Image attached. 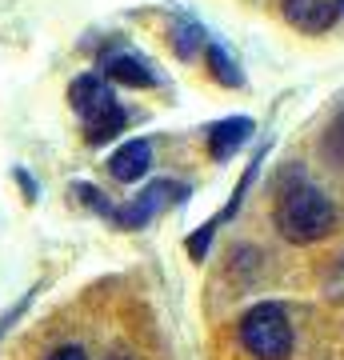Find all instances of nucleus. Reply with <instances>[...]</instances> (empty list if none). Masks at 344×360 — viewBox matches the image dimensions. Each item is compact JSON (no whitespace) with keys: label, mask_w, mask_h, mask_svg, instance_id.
Instances as JSON below:
<instances>
[{"label":"nucleus","mask_w":344,"mask_h":360,"mask_svg":"<svg viewBox=\"0 0 344 360\" xmlns=\"http://www.w3.org/2000/svg\"><path fill=\"white\" fill-rule=\"evenodd\" d=\"M332 224H336V208L332 200L320 188L312 184H296L288 193L281 196V205H276V229H281L284 240H293V245H312L320 236H329Z\"/></svg>","instance_id":"nucleus-1"},{"label":"nucleus","mask_w":344,"mask_h":360,"mask_svg":"<svg viewBox=\"0 0 344 360\" xmlns=\"http://www.w3.org/2000/svg\"><path fill=\"white\" fill-rule=\"evenodd\" d=\"M241 345L253 360H288L293 324L281 304H256L241 316Z\"/></svg>","instance_id":"nucleus-2"},{"label":"nucleus","mask_w":344,"mask_h":360,"mask_svg":"<svg viewBox=\"0 0 344 360\" xmlns=\"http://www.w3.org/2000/svg\"><path fill=\"white\" fill-rule=\"evenodd\" d=\"M177 196H189V188H184V184H172V180H156V184H148L136 200H128L125 208H113L108 220H116L120 229H141V224H148L160 208H168V200H177Z\"/></svg>","instance_id":"nucleus-3"},{"label":"nucleus","mask_w":344,"mask_h":360,"mask_svg":"<svg viewBox=\"0 0 344 360\" xmlns=\"http://www.w3.org/2000/svg\"><path fill=\"white\" fill-rule=\"evenodd\" d=\"M281 8L293 28H300L308 37H320L340 20L344 0H281Z\"/></svg>","instance_id":"nucleus-4"},{"label":"nucleus","mask_w":344,"mask_h":360,"mask_svg":"<svg viewBox=\"0 0 344 360\" xmlns=\"http://www.w3.org/2000/svg\"><path fill=\"white\" fill-rule=\"evenodd\" d=\"M125 120H128V116H125V104L116 101L113 92H108L101 104H92L89 112L80 116V124H84V141H89V144L113 141V136H120Z\"/></svg>","instance_id":"nucleus-5"},{"label":"nucleus","mask_w":344,"mask_h":360,"mask_svg":"<svg viewBox=\"0 0 344 360\" xmlns=\"http://www.w3.org/2000/svg\"><path fill=\"white\" fill-rule=\"evenodd\" d=\"M148 165H153V144L148 141H128L108 156V172H113L116 180H125V184L141 180L144 172H148Z\"/></svg>","instance_id":"nucleus-6"},{"label":"nucleus","mask_w":344,"mask_h":360,"mask_svg":"<svg viewBox=\"0 0 344 360\" xmlns=\"http://www.w3.org/2000/svg\"><path fill=\"white\" fill-rule=\"evenodd\" d=\"M248 136H253V120L248 116H229V120L208 129V153H212V160H229Z\"/></svg>","instance_id":"nucleus-7"},{"label":"nucleus","mask_w":344,"mask_h":360,"mask_svg":"<svg viewBox=\"0 0 344 360\" xmlns=\"http://www.w3.org/2000/svg\"><path fill=\"white\" fill-rule=\"evenodd\" d=\"M104 72H108V80H116V84H128V89H153V84H156L153 65H148V60H141V56H128V52H116V56H108Z\"/></svg>","instance_id":"nucleus-8"},{"label":"nucleus","mask_w":344,"mask_h":360,"mask_svg":"<svg viewBox=\"0 0 344 360\" xmlns=\"http://www.w3.org/2000/svg\"><path fill=\"white\" fill-rule=\"evenodd\" d=\"M104 96H108V84H104V77H96V72L77 77L72 80V89H68V104H72V112L77 116H84L92 104H101Z\"/></svg>","instance_id":"nucleus-9"},{"label":"nucleus","mask_w":344,"mask_h":360,"mask_svg":"<svg viewBox=\"0 0 344 360\" xmlns=\"http://www.w3.org/2000/svg\"><path fill=\"white\" fill-rule=\"evenodd\" d=\"M208 68H212V77H217L224 89H241V84H244L241 68H236L229 56H224V49H220L217 40H208Z\"/></svg>","instance_id":"nucleus-10"},{"label":"nucleus","mask_w":344,"mask_h":360,"mask_svg":"<svg viewBox=\"0 0 344 360\" xmlns=\"http://www.w3.org/2000/svg\"><path fill=\"white\" fill-rule=\"evenodd\" d=\"M200 37H204V32H200L196 25H180V32H177L172 40H177V52L184 56V60H189L192 52H196V40H200Z\"/></svg>","instance_id":"nucleus-11"},{"label":"nucleus","mask_w":344,"mask_h":360,"mask_svg":"<svg viewBox=\"0 0 344 360\" xmlns=\"http://www.w3.org/2000/svg\"><path fill=\"white\" fill-rule=\"evenodd\" d=\"M49 360H89V356H84V348L80 345H60V348H52L49 352Z\"/></svg>","instance_id":"nucleus-12"},{"label":"nucleus","mask_w":344,"mask_h":360,"mask_svg":"<svg viewBox=\"0 0 344 360\" xmlns=\"http://www.w3.org/2000/svg\"><path fill=\"white\" fill-rule=\"evenodd\" d=\"M108 360H132V356H125V352H116V356H108Z\"/></svg>","instance_id":"nucleus-13"}]
</instances>
